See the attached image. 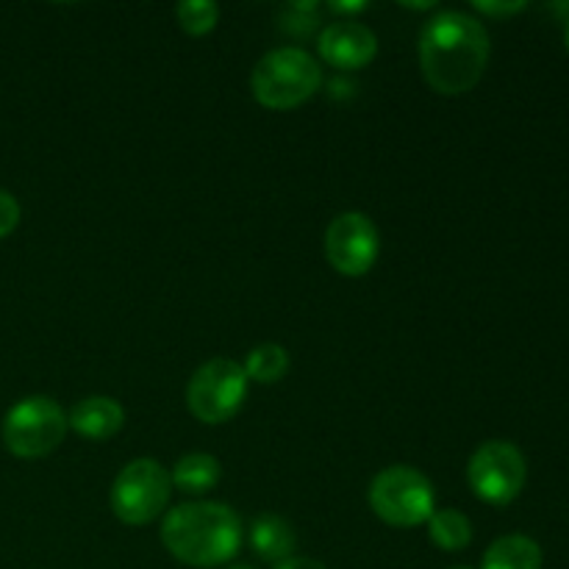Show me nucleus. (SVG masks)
<instances>
[{"instance_id": "nucleus-1", "label": "nucleus", "mask_w": 569, "mask_h": 569, "mask_svg": "<svg viewBox=\"0 0 569 569\" xmlns=\"http://www.w3.org/2000/svg\"><path fill=\"white\" fill-rule=\"evenodd\" d=\"M489 64V33L478 17L439 11L420 33V67L439 94H465L478 87Z\"/></svg>"}, {"instance_id": "nucleus-2", "label": "nucleus", "mask_w": 569, "mask_h": 569, "mask_svg": "<svg viewBox=\"0 0 569 569\" xmlns=\"http://www.w3.org/2000/svg\"><path fill=\"white\" fill-rule=\"evenodd\" d=\"M161 542L167 553L189 567H217L237 556L242 542V522L226 503H183L161 522Z\"/></svg>"}, {"instance_id": "nucleus-3", "label": "nucleus", "mask_w": 569, "mask_h": 569, "mask_svg": "<svg viewBox=\"0 0 569 569\" xmlns=\"http://www.w3.org/2000/svg\"><path fill=\"white\" fill-rule=\"evenodd\" d=\"M320 83V64L300 48L270 50L250 76L253 98L272 111L298 109L306 100L315 98Z\"/></svg>"}, {"instance_id": "nucleus-4", "label": "nucleus", "mask_w": 569, "mask_h": 569, "mask_svg": "<svg viewBox=\"0 0 569 569\" xmlns=\"http://www.w3.org/2000/svg\"><path fill=\"white\" fill-rule=\"evenodd\" d=\"M67 415L48 395H31L3 417V445L17 459H42L53 453L67 433Z\"/></svg>"}, {"instance_id": "nucleus-5", "label": "nucleus", "mask_w": 569, "mask_h": 569, "mask_svg": "<svg viewBox=\"0 0 569 569\" xmlns=\"http://www.w3.org/2000/svg\"><path fill=\"white\" fill-rule=\"evenodd\" d=\"M370 506L387 526L417 528L431 520L433 487L415 467L395 465L378 472L370 483Z\"/></svg>"}, {"instance_id": "nucleus-6", "label": "nucleus", "mask_w": 569, "mask_h": 569, "mask_svg": "<svg viewBox=\"0 0 569 569\" xmlns=\"http://www.w3.org/2000/svg\"><path fill=\"white\" fill-rule=\"evenodd\" d=\"M172 478L156 459H137L111 483V511L126 526H148L170 503Z\"/></svg>"}, {"instance_id": "nucleus-7", "label": "nucleus", "mask_w": 569, "mask_h": 569, "mask_svg": "<svg viewBox=\"0 0 569 569\" xmlns=\"http://www.w3.org/2000/svg\"><path fill=\"white\" fill-rule=\"evenodd\" d=\"M244 395H248V376L242 365L231 359H211L189 378L187 406L200 422L220 426L242 409Z\"/></svg>"}, {"instance_id": "nucleus-8", "label": "nucleus", "mask_w": 569, "mask_h": 569, "mask_svg": "<svg viewBox=\"0 0 569 569\" xmlns=\"http://www.w3.org/2000/svg\"><path fill=\"white\" fill-rule=\"evenodd\" d=\"M526 456L517 450V445L503 439L483 442L467 465V481L472 492L489 506H509L511 500H517L526 487Z\"/></svg>"}, {"instance_id": "nucleus-9", "label": "nucleus", "mask_w": 569, "mask_h": 569, "mask_svg": "<svg viewBox=\"0 0 569 569\" xmlns=\"http://www.w3.org/2000/svg\"><path fill=\"white\" fill-rule=\"evenodd\" d=\"M381 237L376 222L361 211H345L326 231V259L339 276L361 278L376 267Z\"/></svg>"}, {"instance_id": "nucleus-10", "label": "nucleus", "mask_w": 569, "mask_h": 569, "mask_svg": "<svg viewBox=\"0 0 569 569\" xmlns=\"http://www.w3.org/2000/svg\"><path fill=\"white\" fill-rule=\"evenodd\" d=\"M317 50L322 59L339 70H361L378 53V37L367 26L353 20H342L328 26L317 39Z\"/></svg>"}, {"instance_id": "nucleus-11", "label": "nucleus", "mask_w": 569, "mask_h": 569, "mask_svg": "<svg viewBox=\"0 0 569 569\" xmlns=\"http://www.w3.org/2000/svg\"><path fill=\"white\" fill-rule=\"evenodd\" d=\"M122 422H126V411L114 398H103V395H92L76 403V409L67 417V426L83 439L92 442H106L114 433H120Z\"/></svg>"}, {"instance_id": "nucleus-12", "label": "nucleus", "mask_w": 569, "mask_h": 569, "mask_svg": "<svg viewBox=\"0 0 569 569\" xmlns=\"http://www.w3.org/2000/svg\"><path fill=\"white\" fill-rule=\"evenodd\" d=\"M481 569H542V548L522 533L500 537L483 553Z\"/></svg>"}, {"instance_id": "nucleus-13", "label": "nucleus", "mask_w": 569, "mask_h": 569, "mask_svg": "<svg viewBox=\"0 0 569 569\" xmlns=\"http://www.w3.org/2000/svg\"><path fill=\"white\" fill-rule=\"evenodd\" d=\"M250 545H253L256 556H261L264 561H272V565H281V561L292 559L295 531L281 517L264 515L250 528Z\"/></svg>"}, {"instance_id": "nucleus-14", "label": "nucleus", "mask_w": 569, "mask_h": 569, "mask_svg": "<svg viewBox=\"0 0 569 569\" xmlns=\"http://www.w3.org/2000/svg\"><path fill=\"white\" fill-rule=\"evenodd\" d=\"M172 483L187 495H203L214 489L222 478V467L214 456L209 453H189L178 459L172 467Z\"/></svg>"}, {"instance_id": "nucleus-15", "label": "nucleus", "mask_w": 569, "mask_h": 569, "mask_svg": "<svg viewBox=\"0 0 569 569\" xmlns=\"http://www.w3.org/2000/svg\"><path fill=\"white\" fill-rule=\"evenodd\" d=\"M428 533L431 542L442 550H465L472 542V526L461 511L456 509H439L433 511L428 520Z\"/></svg>"}, {"instance_id": "nucleus-16", "label": "nucleus", "mask_w": 569, "mask_h": 569, "mask_svg": "<svg viewBox=\"0 0 569 569\" xmlns=\"http://www.w3.org/2000/svg\"><path fill=\"white\" fill-rule=\"evenodd\" d=\"M242 370L244 376H248V381L253 378V381L259 383H278L289 372L287 348H281V345L276 342L256 345L248 353V359H244Z\"/></svg>"}, {"instance_id": "nucleus-17", "label": "nucleus", "mask_w": 569, "mask_h": 569, "mask_svg": "<svg viewBox=\"0 0 569 569\" xmlns=\"http://www.w3.org/2000/svg\"><path fill=\"white\" fill-rule=\"evenodd\" d=\"M178 26L189 33V37H203L220 20V9L217 3H209V0H187L176 9Z\"/></svg>"}, {"instance_id": "nucleus-18", "label": "nucleus", "mask_w": 569, "mask_h": 569, "mask_svg": "<svg viewBox=\"0 0 569 569\" xmlns=\"http://www.w3.org/2000/svg\"><path fill=\"white\" fill-rule=\"evenodd\" d=\"M20 217H22V211H20V203H17L14 194H9L0 189V239H6L17 226H20Z\"/></svg>"}, {"instance_id": "nucleus-19", "label": "nucleus", "mask_w": 569, "mask_h": 569, "mask_svg": "<svg viewBox=\"0 0 569 569\" xmlns=\"http://www.w3.org/2000/svg\"><path fill=\"white\" fill-rule=\"evenodd\" d=\"M478 11H483V14H517V11L526 9V3H476Z\"/></svg>"}, {"instance_id": "nucleus-20", "label": "nucleus", "mask_w": 569, "mask_h": 569, "mask_svg": "<svg viewBox=\"0 0 569 569\" xmlns=\"http://www.w3.org/2000/svg\"><path fill=\"white\" fill-rule=\"evenodd\" d=\"M276 569H328V567L322 565V561L309 559V556H292V559L276 565Z\"/></svg>"}, {"instance_id": "nucleus-21", "label": "nucleus", "mask_w": 569, "mask_h": 569, "mask_svg": "<svg viewBox=\"0 0 569 569\" xmlns=\"http://www.w3.org/2000/svg\"><path fill=\"white\" fill-rule=\"evenodd\" d=\"M328 9H331V11H350V14H353V11H365L367 6L365 3H331Z\"/></svg>"}, {"instance_id": "nucleus-22", "label": "nucleus", "mask_w": 569, "mask_h": 569, "mask_svg": "<svg viewBox=\"0 0 569 569\" xmlns=\"http://www.w3.org/2000/svg\"><path fill=\"white\" fill-rule=\"evenodd\" d=\"M565 44H567V50H569V17H567V26H565Z\"/></svg>"}, {"instance_id": "nucleus-23", "label": "nucleus", "mask_w": 569, "mask_h": 569, "mask_svg": "<svg viewBox=\"0 0 569 569\" xmlns=\"http://www.w3.org/2000/svg\"><path fill=\"white\" fill-rule=\"evenodd\" d=\"M450 569H470V567H450Z\"/></svg>"}, {"instance_id": "nucleus-24", "label": "nucleus", "mask_w": 569, "mask_h": 569, "mask_svg": "<svg viewBox=\"0 0 569 569\" xmlns=\"http://www.w3.org/2000/svg\"><path fill=\"white\" fill-rule=\"evenodd\" d=\"M233 569H250V567H233Z\"/></svg>"}]
</instances>
